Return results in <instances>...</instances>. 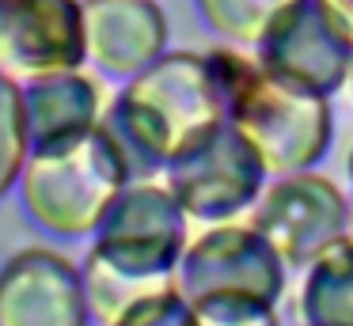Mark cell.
<instances>
[{
	"label": "cell",
	"mask_w": 353,
	"mask_h": 326,
	"mask_svg": "<svg viewBox=\"0 0 353 326\" xmlns=\"http://www.w3.org/2000/svg\"><path fill=\"white\" fill-rule=\"evenodd\" d=\"M323 4H327L330 12H334V19L342 23L345 34L353 38V0H323Z\"/></svg>",
	"instance_id": "obj_10"
},
{
	"label": "cell",
	"mask_w": 353,
	"mask_h": 326,
	"mask_svg": "<svg viewBox=\"0 0 353 326\" xmlns=\"http://www.w3.org/2000/svg\"><path fill=\"white\" fill-rule=\"evenodd\" d=\"M259 65L307 91L334 95L350 83L353 38L323 0H292L274 15L259 42Z\"/></svg>",
	"instance_id": "obj_4"
},
{
	"label": "cell",
	"mask_w": 353,
	"mask_h": 326,
	"mask_svg": "<svg viewBox=\"0 0 353 326\" xmlns=\"http://www.w3.org/2000/svg\"><path fill=\"white\" fill-rule=\"evenodd\" d=\"M350 91H353V68H350Z\"/></svg>",
	"instance_id": "obj_13"
},
{
	"label": "cell",
	"mask_w": 353,
	"mask_h": 326,
	"mask_svg": "<svg viewBox=\"0 0 353 326\" xmlns=\"http://www.w3.org/2000/svg\"><path fill=\"white\" fill-rule=\"evenodd\" d=\"M289 4L292 0H201V12L209 27L228 42H259L274 15Z\"/></svg>",
	"instance_id": "obj_8"
},
{
	"label": "cell",
	"mask_w": 353,
	"mask_h": 326,
	"mask_svg": "<svg viewBox=\"0 0 353 326\" xmlns=\"http://www.w3.org/2000/svg\"><path fill=\"white\" fill-rule=\"evenodd\" d=\"M216 65L228 83V121L251 141L266 174L319 163L334 133L327 95L281 80L236 50H216Z\"/></svg>",
	"instance_id": "obj_1"
},
{
	"label": "cell",
	"mask_w": 353,
	"mask_h": 326,
	"mask_svg": "<svg viewBox=\"0 0 353 326\" xmlns=\"http://www.w3.org/2000/svg\"><path fill=\"white\" fill-rule=\"evenodd\" d=\"M345 174H350V186H353V148H350V156H345Z\"/></svg>",
	"instance_id": "obj_11"
},
{
	"label": "cell",
	"mask_w": 353,
	"mask_h": 326,
	"mask_svg": "<svg viewBox=\"0 0 353 326\" xmlns=\"http://www.w3.org/2000/svg\"><path fill=\"white\" fill-rule=\"evenodd\" d=\"M194 318L198 326H281L274 303L251 300V296H198Z\"/></svg>",
	"instance_id": "obj_9"
},
{
	"label": "cell",
	"mask_w": 353,
	"mask_h": 326,
	"mask_svg": "<svg viewBox=\"0 0 353 326\" xmlns=\"http://www.w3.org/2000/svg\"><path fill=\"white\" fill-rule=\"evenodd\" d=\"M345 235L353 239V194H350V224H345Z\"/></svg>",
	"instance_id": "obj_12"
},
{
	"label": "cell",
	"mask_w": 353,
	"mask_h": 326,
	"mask_svg": "<svg viewBox=\"0 0 353 326\" xmlns=\"http://www.w3.org/2000/svg\"><path fill=\"white\" fill-rule=\"evenodd\" d=\"M285 269L289 265L254 224H224L190 247L183 277L194 296H251L277 303L285 292Z\"/></svg>",
	"instance_id": "obj_6"
},
{
	"label": "cell",
	"mask_w": 353,
	"mask_h": 326,
	"mask_svg": "<svg viewBox=\"0 0 353 326\" xmlns=\"http://www.w3.org/2000/svg\"><path fill=\"white\" fill-rule=\"evenodd\" d=\"M251 224L270 239L289 269H307L350 224V197L327 174L292 171L274 174L251 205Z\"/></svg>",
	"instance_id": "obj_3"
},
{
	"label": "cell",
	"mask_w": 353,
	"mask_h": 326,
	"mask_svg": "<svg viewBox=\"0 0 353 326\" xmlns=\"http://www.w3.org/2000/svg\"><path fill=\"white\" fill-rule=\"evenodd\" d=\"M304 326H353V239L330 243L304 273L300 285Z\"/></svg>",
	"instance_id": "obj_7"
},
{
	"label": "cell",
	"mask_w": 353,
	"mask_h": 326,
	"mask_svg": "<svg viewBox=\"0 0 353 326\" xmlns=\"http://www.w3.org/2000/svg\"><path fill=\"white\" fill-rule=\"evenodd\" d=\"M266 186V167L232 121L216 125L194 148L179 156L175 194L186 212L201 220H228L259 201Z\"/></svg>",
	"instance_id": "obj_5"
},
{
	"label": "cell",
	"mask_w": 353,
	"mask_h": 326,
	"mask_svg": "<svg viewBox=\"0 0 353 326\" xmlns=\"http://www.w3.org/2000/svg\"><path fill=\"white\" fill-rule=\"evenodd\" d=\"M145 144L156 156H183L186 148L228 121V83L209 57H171L156 65L130 95Z\"/></svg>",
	"instance_id": "obj_2"
}]
</instances>
